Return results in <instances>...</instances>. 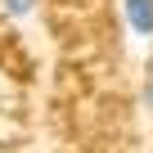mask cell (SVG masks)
<instances>
[{"label":"cell","mask_w":153,"mask_h":153,"mask_svg":"<svg viewBox=\"0 0 153 153\" xmlns=\"http://www.w3.org/2000/svg\"><path fill=\"white\" fill-rule=\"evenodd\" d=\"M126 23L135 36H153V0H126Z\"/></svg>","instance_id":"1"},{"label":"cell","mask_w":153,"mask_h":153,"mask_svg":"<svg viewBox=\"0 0 153 153\" xmlns=\"http://www.w3.org/2000/svg\"><path fill=\"white\" fill-rule=\"evenodd\" d=\"M0 5H5V14H9V18H27V14L36 9V0H0Z\"/></svg>","instance_id":"2"},{"label":"cell","mask_w":153,"mask_h":153,"mask_svg":"<svg viewBox=\"0 0 153 153\" xmlns=\"http://www.w3.org/2000/svg\"><path fill=\"white\" fill-rule=\"evenodd\" d=\"M144 108H149V113H153V81H149V86H144Z\"/></svg>","instance_id":"3"}]
</instances>
